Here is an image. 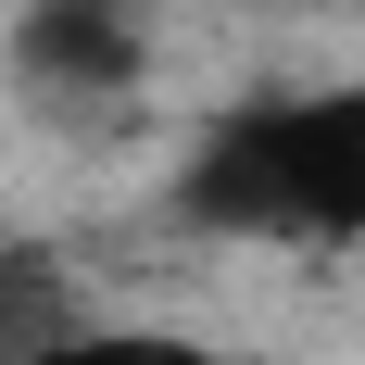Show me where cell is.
Instances as JSON below:
<instances>
[{
  "label": "cell",
  "mask_w": 365,
  "mask_h": 365,
  "mask_svg": "<svg viewBox=\"0 0 365 365\" xmlns=\"http://www.w3.org/2000/svg\"><path fill=\"white\" fill-rule=\"evenodd\" d=\"M177 215L252 252H353L365 240V76L227 101L177 151Z\"/></svg>",
  "instance_id": "obj_1"
},
{
  "label": "cell",
  "mask_w": 365,
  "mask_h": 365,
  "mask_svg": "<svg viewBox=\"0 0 365 365\" xmlns=\"http://www.w3.org/2000/svg\"><path fill=\"white\" fill-rule=\"evenodd\" d=\"M13 76L51 88V101H126V88L151 76L139 0H26V26H13Z\"/></svg>",
  "instance_id": "obj_2"
},
{
  "label": "cell",
  "mask_w": 365,
  "mask_h": 365,
  "mask_svg": "<svg viewBox=\"0 0 365 365\" xmlns=\"http://www.w3.org/2000/svg\"><path fill=\"white\" fill-rule=\"evenodd\" d=\"M63 328H76V290H63V264L38 252V240H0V365H38Z\"/></svg>",
  "instance_id": "obj_3"
},
{
  "label": "cell",
  "mask_w": 365,
  "mask_h": 365,
  "mask_svg": "<svg viewBox=\"0 0 365 365\" xmlns=\"http://www.w3.org/2000/svg\"><path fill=\"white\" fill-rule=\"evenodd\" d=\"M38 365H240V353H215V340H189V328H113V315H76Z\"/></svg>",
  "instance_id": "obj_4"
}]
</instances>
